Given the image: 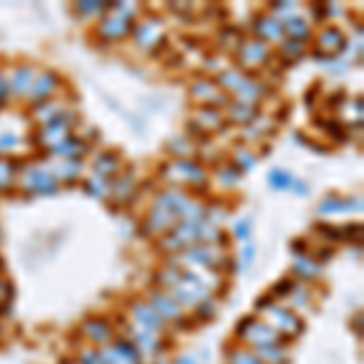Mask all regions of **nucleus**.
I'll list each match as a JSON object with an SVG mask.
<instances>
[{
    "instance_id": "nucleus-1",
    "label": "nucleus",
    "mask_w": 364,
    "mask_h": 364,
    "mask_svg": "<svg viewBox=\"0 0 364 364\" xmlns=\"http://www.w3.org/2000/svg\"><path fill=\"white\" fill-rule=\"evenodd\" d=\"M168 294L177 301L180 309L182 306H187V309H197L199 304L212 299V289H209V284L204 282V277L192 272V270H180V279H177V284L173 286Z\"/></svg>"
},
{
    "instance_id": "nucleus-2",
    "label": "nucleus",
    "mask_w": 364,
    "mask_h": 364,
    "mask_svg": "<svg viewBox=\"0 0 364 364\" xmlns=\"http://www.w3.org/2000/svg\"><path fill=\"white\" fill-rule=\"evenodd\" d=\"M131 29H134V8L124 3H112V10L102 15L100 24H97V34L105 42H117V39L126 37Z\"/></svg>"
},
{
    "instance_id": "nucleus-3",
    "label": "nucleus",
    "mask_w": 364,
    "mask_h": 364,
    "mask_svg": "<svg viewBox=\"0 0 364 364\" xmlns=\"http://www.w3.org/2000/svg\"><path fill=\"white\" fill-rule=\"evenodd\" d=\"M17 184L22 192L37 194V197L56 194L61 189V182L56 180L49 168H44V163H27V166H22V170L17 175Z\"/></svg>"
},
{
    "instance_id": "nucleus-4",
    "label": "nucleus",
    "mask_w": 364,
    "mask_h": 364,
    "mask_svg": "<svg viewBox=\"0 0 364 364\" xmlns=\"http://www.w3.org/2000/svg\"><path fill=\"white\" fill-rule=\"evenodd\" d=\"M226 260H228V255L224 253L219 245L192 243L177 253V263L189 265V268H199V270H219V268H224Z\"/></svg>"
},
{
    "instance_id": "nucleus-5",
    "label": "nucleus",
    "mask_w": 364,
    "mask_h": 364,
    "mask_svg": "<svg viewBox=\"0 0 364 364\" xmlns=\"http://www.w3.org/2000/svg\"><path fill=\"white\" fill-rule=\"evenodd\" d=\"M75 112H61V115H56L51 122H46V124L39 126L37 131V143L39 146H44L46 151H51V148L56 146V143H61L66 136H71V129H73L75 124Z\"/></svg>"
},
{
    "instance_id": "nucleus-6",
    "label": "nucleus",
    "mask_w": 364,
    "mask_h": 364,
    "mask_svg": "<svg viewBox=\"0 0 364 364\" xmlns=\"http://www.w3.org/2000/svg\"><path fill=\"white\" fill-rule=\"evenodd\" d=\"M235 59L243 68H258V66H265L270 61V46L255 37L243 39L235 49Z\"/></svg>"
},
{
    "instance_id": "nucleus-7",
    "label": "nucleus",
    "mask_w": 364,
    "mask_h": 364,
    "mask_svg": "<svg viewBox=\"0 0 364 364\" xmlns=\"http://www.w3.org/2000/svg\"><path fill=\"white\" fill-rule=\"evenodd\" d=\"M268 319L272 321L270 326L275 328V330L282 333V337H296L301 330H304V323H301L299 316L294 314L291 309H284V306H270L268 309Z\"/></svg>"
},
{
    "instance_id": "nucleus-8",
    "label": "nucleus",
    "mask_w": 364,
    "mask_h": 364,
    "mask_svg": "<svg viewBox=\"0 0 364 364\" xmlns=\"http://www.w3.org/2000/svg\"><path fill=\"white\" fill-rule=\"evenodd\" d=\"M240 340L250 342V347H263V345H275V342H286V337H282L279 330H275L272 326H270L268 321H258L253 319L250 321V326L245 328L243 337Z\"/></svg>"
},
{
    "instance_id": "nucleus-9",
    "label": "nucleus",
    "mask_w": 364,
    "mask_h": 364,
    "mask_svg": "<svg viewBox=\"0 0 364 364\" xmlns=\"http://www.w3.org/2000/svg\"><path fill=\"white\" fill-rule=\"evenodd\" d=\"M168 166H170V170L177 173L175 180L187 182L192 187H202V189L207 187V170L194 158H173Z\"/></svg>"
},
{
    "instance_id": "nucleus-10",
    "label": "nucleus",
    "mask_w": 364,
    "mask_h": 364,
    "mask_svg": "<svg viewBox=\"0 0 364 364\" xmlns=\"http://www.w3.org/2000/svg\"><path fill=\"white\" fill-rule=\"evenodd\" d=\"M189 92H192L194 100L204 102L202 107H214V110H219V107H226L231 102L226 92L219 90L212 78H197L192 83V88H189Z\"/></svg>"
},
{
    "instance_id": "nucleus-11",
    "label": "nucleus",
    "mask_w": 364,
    "mask_h": 364,
    "mask_svg": "<svg viewBox=\"0 0 364 364\" xmlns=\"http://www.w3.org/2000/svg\"><path fill=\"white\" fill-rule=\"evenodd\" d=\"M253 32H255V39L265 44H279L284 39V27H282V20L275 17L270 13H263L258 17H253Z\"/></svg>"
},
{
    "instance_id": "nucleus-12",
    "label": "nucleus",
    "mask_w": 364,
    "mask_h": 364,
    "mask_svg": "<svg viewBox=\"0 0 364 364\" xmlns=\"http://www.w3.org/2000/svg\"><path fill=\"white\" fill-rule=\"evenodd\" d=\"M177 221H180V219H177L173 212H168V209L153 204V207L148 209L146 219H143V233L146 235H166Z\"/></svg>"
},
{
    "instance_id": "nucleus-13",
    "label": "nucleus",
    "mask_w": 364,
    "mask_h": 364,
    "mask_svg": "<svg viewBox=\"0 0 364 364\" xmlns=\"http://www.w3.org/2000/svg\"><path fill=\"white\" fill-rule=\"evenodd\" d=\"M59 88H61L59 73H54V71H42V73H37V78H34V83H32V90H29V107L51 100Z\"/></svg>"
},
{
    "instance_id": "nucleus-14",
    "label": "nucleus",
    "mask_w": 364,
    "mask_h": 364,
    "mask_svg": "<svg viewBox=\"0 0 364 364\" xmlns=\"http://www.w3.org/2000/svg\"><path fill=\"white\" fill-rule=\"evenodd\" d=\"M148 306L161 316L163 323L166 321L177 323L182 319V309L177 306V301L173 299L166 289H151V294H148Z\"/></svg>"
},
{
    "instance_id": "nucleus-15",
    "label": "nucleus",
    "mask_w": 364,
    "mask_h": 364,
    "mask_svg": "<svg viewBox=\"0 0 364 364\" xmlns=\"http://www.w3.org/2000/svg\"><path fill=\"white\" fill-rule=\"evenodd\" d=\"M350 212H362V197L355 194V197H340V194H328L323 197V202L319 204V214L321 217H333V214H350Z\"/></svg>"
},
{
    "instance_id": "nucleus-16",
    "label": "nucleus",
    "mask_w": 364,
    "mask_h": 364,
    "mask_svg": "<svg viewBox=\"0 0 364 364\" xmlns=\"http://www.w3.org/2000/svg\"><path fill=\"white\" fill-rule=\"evenodd\" d=\"M345 46H347L345 34H342V29L335 27V24H326V27L316 34V51H323V54L333 56V59H335L340 51H345Z\"/></svg>"
},
{
    "instance_id": "nucleus-17",
    "label": "nucleus",
    "mask_w": 364,
    "mask_h": 364,
    "mask_svg": "<svg viewBox=\"0 0 364 364\" xmlns=\"http://www.w3.org/2000/svg\"><path fill=\"white\" fill-rule=\"evenodd\" d=\"M34 78H37V68L34 66H15L13 68V73H10V78H8V85H10V92L13 95H17V97H24V95H29V90H32V83H34Z\"/></svg>"
},
{
    "instance_id": "nucleus-18",
    "label": "nucleus",
    "mask_w": 364,
    "mask_h": 364,
    "mask_svg": "<svg viewBox=\"0 0 364 364\" xmlns=\"http://www.w3.org/2000/svg\"><path fill=\"white\" fill-rule=\"evenodd\" d=\"M131 319L136 321V326L141 328V330L156 333V335L163 330V326H166L161 316H158L148 304H141V301H134V304H131Z\"/></svg>"
},
{
    "instance_id": "nucleus-19",
    "label": "nucleus",
    "mask_w": 364,
    "mask_h": 364,
    "mask_svg": "<svg viewBox=\"0 0 364 364\" xmlns=\"http://www.w3.org/2000/svg\"><path fill=\"white\" fill-rule=\"evenodd\" d=\"M49 170L54 173V177L59 182L71 184V182L80 180V175H83V170H85V163H83V158H61V161H56L54 168H49Z\"/></svg>"
},
{
    "instance_id": "nucleus-20",
    "label": "nucleus",
    "mask_w": 364,
    "mask_h": 364,
    "mask_svg": "<svg viewBox=\"0 0 364 364\" xmlns=\"http://www.w3.org/2000/svg\"><path fill=\"white\" fill-rule=\"evenodd\" d=\"M161 27H163V20H146L141 22L138 27H134V39L141 49H153L163 42V34H161Z\"/></svg>"
},
{
    "instance_id": "nucleus-21",
    "label": "nucleus",
    "mask_w": 364,
    "mask_h": 364,
    "mask_svg": "<svg viewBox=\"0 0 364 364\" xmlns=\"http://www.w3.org/2000/svg\"><path fill=\"white\" fill-rule=\"evenodd\" d=\"M88 151H90V143L88 141H83V138L71 134V136H66L61 143H56V146L51 148L49 153L61 161V158H83Z\"/></svg>"
},
{
    "instance_id": "nucleus-22",
    "label": "nucleus",
    "mask_w": 364,
    "mask_h": 364,
    "mask_svg": "<svg viewBox=\"0 0 364 364\" xmlns=\"http://www.w3.org/2000/svg\"><path fill=\"white\" fill-rule=\"evenodd\" d=\"M235 100L233 102H240V105H248V107H255L260 100H263L265 95H268V88H265L260 80L255 78H245L243 85H240L238 90L233 92Z\"/></svg>"
},
{
    "instance_id": "nucleus-23",
    "label": "nucleus",
    "mask_w": 364,
    "mask_h": 364,
    "mask_svg": "<svg viewBox=\"0 0 364 364\" xmlns=\"http://www.w3.org/2000/svg\"><path fill=\"white\" fill-rule=\"evenodd\" d=\"M83 333L92 345H100V347H105L107 342H112V337H115L112 335V326L102 319H88L83 323Z\"/></svg>"
},
{
    "instance_id": "nucleus-24",
    "label": "nucleus",
    "mask_w": 364,
    "mask_h": 364,
    "mask_svg": "<svg viewBox=\"0 0 364 364\" xmlns=\"http://www.w3.org/2000/svg\"><path fill=\"white\" fill-rule=\"evenodd\" d=\"M291 272H294V277H299V279L314 282V279H319V275H321V263L316 258H311L309 253H306V255H294Z\"/></svg>"
},
{
    "instance_id": "nucleus-25",
    "label": "nucleus",
    "mask_w": 364,
    "mask_h": 364,
    "mask_svg": "<svg viewBox=\"0 0 364 364\" xmlns=\"http://www.w3.org/2000/svg\"><path fill=\"white\" fill-rule=\"evenodd\" d=\"M122 168V158L119 153L115 151H105L100 153V156L95 158V163H92V170H95V175L105 177V180H110L112 175H117Z\"/></svg>"
},
{
    "instance_id": "nucleus-26",
    "label": "nucleus",
    "mask_w": 364,
    "mask_h": 364,
    "mask_svg": "<svg viewBox=\"0 0 364 364\" xmlns=\"http://www.w3.org/2000/svg\"><path fill=\"white\" fill-rule=\"evenodd\" d=\"M192 122L204 131V134H209V131H219V129H221L224 115H221V110H214V107H199Z\"/></svg>"
},
{
    "instance_id": "nucleus-27",
    "label": "nucleus",
    "mask_w": 364,
    "mask_h": 364,
    "mask_svg": "<svg viewBox=\"0 0 364 364\" xmlns=\"http://www.w3.org/2000/svg\"><path fill=\"white\" fill-rule=\"evenodd\" d=\"M282 27H284V37L289 39H296V42H304L311 37V27L309 22H306L304 17H299V15H289V17L282 22Z\"/></svg>"
},
{
    "instance_id": "nucleus-28",
    "label": "nucleus",
    "mask_w": 364,
    "mask_h": 364,
    "mask_svg": "<svg viewBox=\"0 0 364 364\" xmlns=\"http://www.w3.org/2000/svg\"><path fill=\"white\" fill-rule=\"evenodd\" d=\"M134 335H131V342L136 345V350L146 352V355H158L161 352V337L156 335V333H148V330H141V328H136V330H131Z\"/></svg>"
},
{
    "instance_id": "nucleus-29",
    "label": "nucleus",
    "mask_w": 364,
    "mask_h": 364,
    "mask_svg": "<svg viewBox=\"0 0 364 364\" xmlns=\"http://www.w3.org/2000/svg\"><path fill=\"white\" fill-rule=\"evenodd\" d=\"M20 175V166L13 161V158H3L0 156V192H13L15 182H17Z\"/></svg>"
},
{
    "instance_id": "nucleus-30",
    "label": "nucleus",
    "mask_w": 364,
    "mask_h": 364,
    "mask_svg": "<svg viewBox=\"0 0 364 364\" xmlns=\"http://www.w3.org/2000/svg\"><path fill=\"white\" fill-rule=\"evenodd\" d=\"M243 80H245V73L243 71H238V68H224L221 73L217 75V80H214V83H217V88L221 90V92H235L240 88V85H243Z\"/></svg>"
},
{
    "instance_id": "nucleus-31",
    "label": "nucleus",
    "mask_w": 364,
    "mask_h": 364,
    "mask_svg": "<svg viewBox=\"0 0 364 364\" xmlns=\"http://www.w3.org/2000/svg\"><path fill=\"white\" fill-rule=\"evenodd\" d=\"M253 352L258 355V360L263 364H289V355H286V350L279 345V342H275V345L255 347Z\"/></svg>"
},
{
    "instance_id": "nucleus-32",
    "label": "nucleus",
    "mask_w": 364,
    "mask_h": 364,
    "mask_svg": "<svg viewBox=\"0 0 364 364\" xmlns=\"http://www.w3.org/2000/svg\"><path fill=\"white\" fill-rule=\"evenodd\" d=\"M136 189V177L134 173H126V175H119L115 182L110 184V194L115 199H119V202H124V199H129L131 194H134Z\"/></svg>"
},
{
    "instance_id": "nucleus-33",
    "label": "nucleus",
    "mask_w": 364,
    "mask_h": 364,
    "mask_svg": "<svg viewBox=\"0 0 364 364\" xmlns=\"http://www.w3.org/2000/svg\"><path fill=\"white\" fill-rule=\"evenodd\" d=\"M32 112H34V117H37L39 124H46V122H51L56 115H61V112H64V102H59V100H54V97H51V100L34 105Z\"/></svg>"
},
{
    "instance_id": "nucleus-34",
    "label": "nucleus",
    "mask_w": 364,
    "mask_h": 364,
    "mask_svg": "<svg viewBox=\"0 0 364 364\" xmlns=\"http://www.w3.org/2000/svg\"><path fill=\"white\" fill-rule=\"evenodd\" d=\"M231 166H235L240 173L253 170V168L258 166V153L250 151L248 146H235L233 148V163H231Z\"/></svg>"
},
{
    "instance_id": "nucleus-35",
    "label": "nucleus",
    "mask_w": 364,
    "mask_h": 364,
    "mask_svg": "<svg viewBox=\"0 0 364 364\" xmlns=\"http://www.w3.org/2000/svg\"><path fill=\"white\" fill-rule=\"evenodd\" d=\"M226 110H228V119L231 122H240V124H250V122L258 117V107L240 105V102H233V100L226 105Z\"/></svg>"
},
{
    "instance_id": "nucleus-36",
    "label": "nucleus",
    "mask_w": 364,
    "mask_h": 364,
    "mask_svg": "<svg viewBox=\"0 0 364 364\" xmlns=\"http://www.w3.org/2000/svg\"><path fill=\"white\" fill-rule=\"evenodd\" d=\"M83 189L95 199H107L110 197V180H105V177H100V175L92 173L90 177H85L83 180Z\"/></svg>"
},
{
    "instance_id": "nucleus-37",
    "label": "nucleus",
    "mask_w": 364,
    "mask_h": 364,
    "mask_svg": "<svg viewBox=\"0 0 364 364\" xmlns=\"http://www.w3.org/2000/svg\"><path fill=\"white\" fill-rule=\"evenodd\" d=\"M112 350H115L126 364H141V352H138L134 342L126 340V337H119V340H115Z\"/></svg>"
},
{
    "instance_id": "nucleus-38",
    "label": "nucleus",
    "mask_w": 364,
    "mask_h": 364,
    "mask_svg": "<svg viewBox=\"0 0 364 364\" xmlns=\"http://www.w3.org/2000/svg\"><path fill=\"white\" fill-rule=\"evenodd\" d=\"M291 182H294V175H291L289 170H284V168H272V170L268 173V184L272 189H277V192L289 189Z\"/></svg>"
},
{
    "instance_id": "nucleus-39",
    "label": "nucleus",
    "mask_w": 364,
    "mask_h": 364,
    "mask_svg": "<svg viewBox=\"0 0 364 364\" xmlns=\"http://www.w3.org/2000/svg\"><path fill=\"white\" fill-rule=\"evenodd\" d=\"M168 151L173 153V158H192L197 146L192 138H170L168 141Z\"/></svg>"
},
{
    "instance_id": "nucleus-40",
    "label": "nucleus",
    "mask_w": 364,
    "mask_h": 364,
    "mask_svg": "<svg viewBox=\"0 0 364 364\" xmlns=\"http://www.w3.org/2000/svg\"><path fill=\"white\" fill-rule=\"evenodd\" d=\"M279 54L284 56L286 61H296V59H301V56H306V44L284 37L279 42Z\"/></svg>"
},
{
    "instance_id": "nucleus-41",
    "label": "nucleus",
    "mask_w": 364,
    "mask_h": 364,
    "mask_svg": "<svg viewBox=\"0 0 364 364\" xmlns=\"http://www.w3.org/2000/svg\"><path fill=\"white\" fill-rule=\"evenodd\" d=\"M112 10V3H100V0H83V3H75V13H80L83 17L90 15H105Z\"/></svg>"
},
{
    "instance_id": "nucleus-42",
    "label": "nucleus",
    "mask_w": 364,
    "mask_h": 364,
    "mask_svg": "<svg viewBox=\"0 0 364 364\" xmlns=\"http://www.w3.org/2000/svg\"><path fill=\"white\" fill-rule=\"evenodd\" d=\"M217 177H219V182H221L224 187H235V184L240 182V177H243V173H240L238 168L231 166V163H228V166H221V168H219V170H217Z\"/></svg>"
},
{
    "instance_id": "nucleus-43",
    "label": "nucleus",
    "mask_w": 364,
    "mask_h": 364,
    "mask_svg": "<svg viewBox=\"0 0 364 364\" xmlns=\"http://www.w3.org/2000/svg\"><path fill=\"white\" fill-rule=\"evenodd\" d=\"M250 233H253V219H250V217H243V219H238V221L233 224V238L235 240H243V243H248Z\"/></svg>"
},
{
    "instance_id": "nucleus-44",
    "label": "nucleus",
    "mask_w": 364,
    "mask_h": 364,
    "mask_svg": "<svg viewBox=\"0 0 364 364\" xmlns=\"http://www.w3.org/2000/svg\"><path fill=\"white\" fill-rule=\"evenodd\" d=\"M180 279V268H173V270H161L156 275V282L161 284V289H173Z\"/></svg>"
},
{
    "instance_id": "nucleus-45",
    "label": "nucleus",
    "mask_w": 364,
    "mask_h": 364,
    "mask_svg": "<svg viewBox=\"0 0 364 364\" xmlns=\"http://www.w3.org/2000/svg\"><path fill=\"white\" fill-rule=\"evenodd\" d=\"M321 126L328 131V136H330L333 141H340V143H345V141H347L345 129H342V124H340V122H337V119H326V122H321Z\"/></svg>"
},
{
    "instance_id": "nucleus-46",
    "label": "nucleus",
    "mask_w": 364,
    "mask_h": 364,
    "mask_svg": "<svg viewBox=\"0 0 364 364\" xmlns=\"http://www.w3.org/2000/svg\"><path fill=\"white\" fill-rule=\"evenodd\" d=\"M226 357H228V364H263L258 360V355L250 350H233L228 352Z\"/></svg>"
},
{
    "instance_id": "nucleus-47",
    "label": "nucleus",
    "mask_w": 364,
    "mask_h": 364,
    "mask_svg": "<svg viewBox=\"0 0 364 364\" xmlns=\"http://www.w3.org/2000/svg\"><path fill=\"white\" fill-rule=\"evenodd\" d=\"M294 286H296L294 279H282L272 286V294L270 296H272V299H284V296H289L291 291H294Z\"/></svg>"
},
{
    "instance_id": "nucleus-48",
    "label": "nucleus",
    "mask_w": 364,
    "mask_h": 364,
    "mask_svg": "<svg viewBox=\"0 0 364 364\" xmlns=\"http://www.w3.org/2000/svg\"><path fill=\"white\" fill-rule=\"evenodd\" d=\"M316 231H319V233H326L323 238L330 240V243H337V240H342L340 238V226H333V224H319Z\"/></svg>"
},
{
    "instance_id": "nucleus-49",
    "label": "nucleus",
    "mask_w": 364,
    "mask_h": 364,
    "mask_svg": "<svg viewBox=\"0 0 364 364\" xmlns=\"http://www.w3.org/2000/svg\"><path fill=\"white\" fill-rule=\"evenodd\" d=\"M306 301H309V294H306V289H304V286L296 284L294 291L289 294V304L296 306V309H301V306H306Z\"/></svg>"
},
{
    "instance_id": "nucleus-50",
    "label": "nucleus",
    "mask_w": 364,
    "mask_h": 364,
    "mask_svg": "<svg viewBox=\"0 0 364 364\" xmlns=\"http://www.w3.org/2000/svg\"><path fill=\"white\" fill-rule=\"evenodd\" d=\"M255 253H258V248H255L253 243H245L243 245V250H240V263H238V268H248L250 263H253V258H255Z\"/></svg>"
},
{
    "instance_id": "nucleus-51",
    "label": "nucleus",
    "mask_w": 364,
    "mask_h": 364,
    "mask_svg": "<svg viewBox=\"0 0 364 364\" xmlns=\"http://www.w3.org/2000/svg\"><path fill=\"white\" fill-rule=\"evenodd\" d=\"M194 311H197V319L209 321V319H214V311H217V306H214V299H209V301H204V304H199Z\"/></svg>"
},
{
    "instance_id": "nucleus-52",
    "label": "nucleus",
    "mask_w": 364,
    "mask_h": 364,
    "mask_svg": "<svg viewBox=\"0 0 364 364\" xmlns=\"http://www.w3.org/2000/svg\"><path fill=\"white\" fill-rule=\"evenodd\" d=\"M20 146V138L15 136V134H0V153H10V151H15V148Z\"/></svg>"
},
{
    "instance_id": "nucleus-53",
    "label": "nucleus",
    "mask_w": 364,
    "mask_h": 364,
    "mask_svg": "<svg viewBox=\"0 0 364 364\" xmlns=\"http://www.w3.org/2000/svg\"><path fill=\"white\" fill-rule=\"evenodd\" d=\"M360 233H362L360 224H347V226H340V238L352 240V238H360Z\"/></svg>"
},
{
    "instance_id": "nucleus-54",
    "label": "nucleus",
    "mask_w": 364,
    "mask_h": 364,
    "mask_svg": "<svg viewBox=\"0 0 364 364\" xmlns=\"http://www.w3.org/2000/svg\"><path fill=\"white\" fill-rule=\"evenodd\" d=\"M80 364H102L100 350H85V352H80Z\"/></svg>"
},
{
    "instance_id": "nucleus-55",
    "label": "nucleus",
    "mask_w": 364,
    "mask_h": 364,
    "mask_svg": "<svg viewBox=\"0 0 364 364\" xmlns=\"http://www.w3.org/2000/svg\"><path fill=\"white\" fill-rule=\"evenodd\" d=\"M289 189L296 194V197H306V194H309V184H306L304 180H299V177H294V182H291Z\"/></svg>"
},
{
    "instance_id": "nucleus-56",
    "label": "nucleus",
    "mask_w": 364,
    "mask_h": 364,
    "mask_svg": "<svg viewBox=\"0 0 364 364\" xmlns=\"http://www.w3.org/2000/svg\"><path fill=\"white\" fill-rule=\"evenodd\" d=\"M10 100V85H8V78L0 73V105H8Z\"/></svg>"
},
{
    "instance_id": "nucleus-57",
    "label": "nucleus",
    "mask_w": 364,
    "mask_h": 364,
    "mask_svg": "<svg viewBox=\"0 0 364 364\" xmlns=\"http://www.w3.org/2000/svg\"><path fill=\"white\" fill-rule=\"evenodd\" d=\"M289 10H294V3H289V0H284V3H272V13H275V17H279V15L289 13Z\"/></svg>"
},
{
    "instance_id": "nucleus-58",
    "label": "nucleus",
    "mask_w": 364,
    "mask_h": 364,
    "mask_svg": "<svg viewBox=\"0 0 364 364\" xmlns=\"http://www.w3.org/2000/svg\"><path fill=\"white\" fill-rule=\"evenodd\" d=\"M309 13H311V17H314V20H319V22H323V20H326V3H321V5H311Z\"/></svg>"
},
{
    "instance_id": "nucleus-59",
    "label": "nucleus",
    "mask_w": 364,
    "mask_h": 364,
    "mask_svg": "<svg viewBox=\"0 0 364 364\" xmlns=\"http://www.w3.org/2000/svg\"><path fill=\"white\" fill-rule=\"evenodd\" d=\"M250 321H253V316H248V319H243L235 326V337H243V333H245V328L250 326Z\"/></svg>"
},
{
    "instance_id": "nucleus-60",
    "label": "nucleus",
    "mask_w": 364,
    "mask_h": 364,
    "mask_svg": "<svg viewBox=\"0 0 364 364\" xmlns=\"http://www.w3.org/2000/svg\"><path fill=\"white\" fill-rule=\"evenodd\" d=\"M291 250H294L296 255H306V240H294V243H291Z\"/></svg>"
},
{
    "instance_id": "nucleus-61",
    "label": "nucleus",
    "mask_w": 364,
    "mask_h": 364,
    "mask_svg": "<svg viewBox=\"0 0 364 364\" xmlns=\"http://www.w3.org/2000/svg\"><path fill=\"white\" fill-rule=\"evenodd\" d=\"M330 255H333V248H323V250H319V260H321V263H328V260H330Z\"/></svg>"
},
{
    "instance_id": "nucleus-62",
    "label": "nucleus",
    "mask_w": 364,
    "mask_h": 364,
    "mask_svg": "<svg viewBox=\"0 0 364 364\" xmlns=\"http://www.w3.org/2000/svg\"><path fill=\"white\" fill-rule=\"evenodd\" d=\"M173 364H194V357H189V355H184V357H180V360H175Z\"/></svg>"
},
{
    "instance_id": "nucleus-63",
    "label": "nucleus",
    "mask_w": 364,
    "mask_h": 364,
    "mask_svg": "<svg viewBox=\"0 0 364 364\" xmlns=\"http://www.w3.org/2000/svg\"><path fill=\"white\" fill-rule=\"evenodd\" d=\"M0 240H3V231H0Z\"/></svg>"
},
{
    "instance_id": "nucleus-64",
    "label": "nucleus",
    "mask_w": 364,
    "mask_h": 364,
    "mask_svg": "<svg viewBox=\"0 0 364 364\" xmlns=\"http://www.w3.org/2000/svg\"><path fill=\"white\" fill-rule=\"evenodd\" d=\"M0 270H3V260H0Z\"/></svg>"
}]
</instances>
